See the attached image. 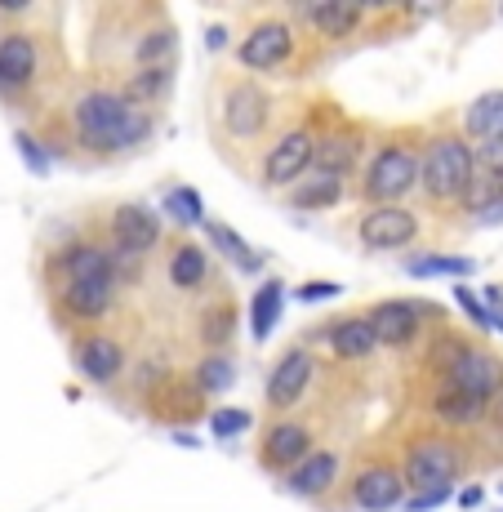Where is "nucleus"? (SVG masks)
I'll return each instance as SVG.
<instances>
[{
  "instance_id": "41",
  "label": "nucleus",
  "mask_w": 503,
  "mask_h": 512,
  "mask_svg": "<svg viewBox=\"0 0 503 512\" xmlns=\"http://www.w3.org/2000/svg\"><path fill=\"white\" fill-rule=\"evenodd\" d=\"M446 504H455V490H423V495H410L401 512H437Z\"/></svg>"
},
{
  "instance_id": "26",
  "label": "nucleus",
  "mask_w": 503,
  "mask_h": 512,
  "mask_svg": "<svg viewBox=\"0 0 503 512\" xmlns=\"http://www.w3.org/2000/svg\"><path fill=\"white\" fill-rule=\"evenodd\" d=\"M432 388H463V392H472V397H481V401H495L503 392V352L490 339H477V348H472L441 383H432ZM414 397H419V392H414Z\"/></svg>"
},
{
  "instance_id": "5",
  "label": "nucleus",
  "mask_w": 503,
  "mask_h": 512,
  "mask_svg": "<svg viewBox=\"0 0 503 512\" xmlns=\"http://www.w3.org/2000/svg\"><path fill=\"white\" fill-rule=\"evenodd\" d=\"M330 54L317 36H308L299 27V18L290 14V5H245L236 9V45H232V67L259 76V81H281L299 85L308 76H317Z\"/></svg>"
},
{
  "instance_id": "18",
  "label": "nucleus",
  "mask_w": 503,
  "mask_h": 512,
  "mask_svg": "<svg viewBox=\"0 0 503 512\" xmlns=\"http://www.w3.org/2000/svg\"><path fill=\"white\" fill-rule=\"evenodd\" d=\"M134 410L143 415L147 423H156V428H170V432H183L192 428V423H205L214 410V401L205 397L201 388H196L192 370L187 366H174L165 370L161 379L152 383V388H143V397L134 401Z\"/></svg>"
},
{
  "instance_id": "37",
  "label": "nucleus",
  "mask_w": 503,
  "mask_h": 512,
  "mask_svg": "<svg viewBox=\"0 0 503 512\" xmlns=\"http://www.w3.org/2000/svg\"><path fill=\"white\" fill-rule=\"evenodd\" d=\"M14 147H18V156H23V165H27V174H32V179H49V174H54V156L45 152V143L36 139L27 125H18V130H14Z\"/></svg>"
},
{
  "instance_id": "15",
  "label": "nucleus",
  "mask_w": 503,
  "mask_h": 512,
  "mask_svg": "<svg viewBox=\"0 0 503 512\" xmlns=\"http://www.w3.org/2000/svg\"><path fill=\"white\" fill-rule=\"evenodd\" d=\"M321 379H325L321 357L308 348V343L294 339L290 348L272 361L268 379H263V415L285 419V415H303V410H312V397H317Z\"/></svg>"
},
{
  "instance_id": "12",
  "label": "nucleus",
  "mask_w": 503,
  "mask_h": 512,
  "mask_svg": "<svg viewBox=\"0 0 503 512\" xmlns=\"http://www.w3.org/2000/svg\"><path fill=\"white\" fill-rule=\"evenodd\" d=\"M138 339H143V326H138L130 312H121V317L107 321V326L72 334V339H67V361H72L81 383H90L98 392H121L134 370Z\"/></svg>"
},
{
  "instance_id": "43",
  "label": "nucleus",
  "mask_w": 503,
  "mask_h": 512,
  "mask_svg": "<svg viewBox=\"0 0 503 512\" xmlns=\"http://www.w3.org/2000/svg\"><path fill=\"white\" fill-rule=\"evenodd\" d=\"M481 504H486V486H481V481H463V486L455 490V508L459 512H477Z\"/></svg>"
},
{
  "instance_id": "46",
  "label": "nucleus",
  "mask_w": 503,
  "mask_h": 512,
  "mask_svg": "<svg viewBox=\"0 0 503 512\" xmlns=\"http://www.w3.org/2000/svg\"><path fill=\"white\" fill-rule=\"evenodd\" d=\"M499 495H503V486H499Z\"/></svg>"
},
{
  "instance_id": "23",
  "label": "nucleus",
  "mask_w": 503,
  "mask_h": 512,
  "mask_svg": "<svg viewBox=\"0 0 503 512\" xmlns=\"http://www.w3.org/2000/svg\"><path fill=\"white\" fill-rule=\"evenodd\" d=\"M241 321H245L241 294H236L228 285V277H223L192 308V348H196V357H205V352H232L236 334H241Z\"/></svg>"
},
{
  "instance_id": "24",
  "label": "nucleus",
  "mask_w": 503,
  "mask_h": 512,
  "mask_svg": "<svg viewBox=\"0 0 503 512\" xmlns=\"http://www.w3.org/2000/svg\"><path fill=\"white\" fill-rule=\"evenodd\" d=\"M343 472H348V450L334 446V441H321L317 450H312L308 459H303L294 472H285L276 486L285 490V495L303 499V504H317L325 508L334 495H339L343 486Z\"/></svg>"
},
{
  "instance_id": "6",
  "label": "nucleus",
  "mask_w": 503,
  "mask_h": 512,
  "mask_svg": "<svg viewBox=\"0 0 503 512\" xmlns=\"http://www.w3.org/2000/svg\"><path fill=\"white\" fill-rule=\"evenodd\" d=\"M428 125L423 139V170H419V210L428 214L437 241L463 232V214H468V196L477 187V147L463 134L459 107H441Z\"/></svg>"
},
{
  "instance_id": "2",
  "label": "nucleus",
  "mask_w": 503,
  "mask_h": 512,
  "mask_svg": "<svg viewBox=\"0 0 503 512\" xmlns=\"http://www.w3.org/2000/svg\"><path fill=\"white\" fill-rule=\"evenodd\" d=\"M81 72L72 67L58 9L32 0H0V107L27 130L54 116Z\"/></svg>"
},
{
  "instance_id": "1",
  "label": "nucleus",
  "mask_w": 503,
  "mask_h": 512,
  "mask_svg": "<svg viewBox=\"0 0 503 512\" xmlns=\"http://www.w3.org/2000/svg\"><path fill=\"white\" fill-rule=\"evenodd\" d=\"M165 112L134 103L121 85L85 76L72 85L54 116L36 125V139L54 156V165H72V170H112L134 156H147L161 139Z\"/></svg>"
},
{
  "instance_id": "20",
  "label": "nucleus",
  "mask_w": 503,
  "mask_h": 512,
  "mask_svg": "<svg viewBox=\"0 0 503 512\" xmlns=\"http://www.w3.org/2000/svg\"><path fill=\"white\" fill-rule=\"evenodd\" d=\"M290 14L330 54L370 41V0H294Z\"/></svg>"
},
{
  "instance_id": "28",
  "label": "nucleus",
  "mask_w": 503,
  "mask_h": 512,
  "mask_svg": "<svg viewBox=\"0 0 503 512\" xmlns=\"http://www.w3.org/2000/svg\"><path fill=\"white\" fill-rule=\"evenodd\" d=\"M285 299H290V290H285V277H263L259 285H254V294H250V308H245V321H250V343H268L276 326H281V317H285Z\"/></svg>"
},
{
  "instance_id": "44",
  "label": "nucleus",
  "mask_w": 503,
  "mask_h": 512,
  "mask_svg": "<svg viewBox=\"0 0 503 512\" xmlns=\"http://www.w3.org/2000/svg\"><path fill=\"white\" fill-rule=\"evenodd\" d=\"M170 441L183 450H201V437H192V432H170Z\"/></svg>"
},
{
  "instance_id": "32",
  "label": "nucleus",
  "mask_w": 503,
  "mask_h": 512,
  "mask_svg": "<svg viewBox=\"0 0 503 512\" xmlns=\"http://www.w3.org/2000/svg\"><path fill=\"white\" fill-rule=\"evenodd\" d=\"M459 121H463V134H468L472 143L499 139L503 134V90L477 94L468 107H459Z\"/></svg>"
},
{
  "instance_id": "21",
  "label": "nucleus",
  "mask_w": 503,
  "mask_h": 512,
  "mask_svg": "<svg viewBox=\"0 0 503 512\" xmlns=\"http://www.w3.org/2000/svg\"><path fill=\"white\" fill-rule=\"evenodd\" d=\"M374 130H379L374 121H366V116H352L348 107H339V112L330 116V125H325V134H321L312 174H330V179L352 183L361 174V165H366V156H370Z\"/></svg>"
},
{
  "instance_id": "4",
  "label": "nucleus",
  "mask_w": 503,
  "mask_h": 512,
  "mask_svg": "<svg viewBox=\"0 0 503 512\" xmlns=\"http://www.w3.org/2000/svg\"><path fill=\"white\" fill-rule=\"evenodd\" d=\"M290 98L276 94L268 81L241 72L232 63H219L205 85V134H210V152L236 174V179L254 183L263 152L281 130Z\"/></svg>"
},
{
  "instance_id": "14",
  "label": "nucleus",
  "mask_w": 503,
  "mask_h": 512,
  "mask_svg": "<svg viewBox=\"0 0 503 512\" xmlns=\"http://www.w3.org/2000/svg\"><path fill=\"white\" fill-rule=\"evenodd\" d=\"M352 236H357V245L366 254L410 259V254H419V245L437 250V232H432L428 214L419 205H370V210H357Z\"/></svg>"
},
{
  "instance_id": "8",
  "label": "nucleus",
  "mask_w": 503,
  "mask_h": 512,
  "mask_svg": "<svg viewBox=\"0 0 503 512\" xmlns=\"http://www.w3.org/2000/svg\"><path fill=\"white\" fill-rule=\"evenodd\" d=\"M339 107H343L339 98L325 94V90L290 98V112H285L281 130H276V139L268 143V152H263L259 170H254V187L285 196L299 179H308L312 165H317L321 134Z\"/></svg>"
},
{
  "instance_id": "40",
  "label": "nucleus",
  "mask_w": 503,
  "mask_h": 512,
  "mask_svg": "<svg viewBox=\"0 0 503 512\" xmlns=\"http://www.w3.org/2000/svg\"><path fill=\"white\" fill-rule=\"evenodd\" d=\"M232 45H236V27H228V23H210L205 27V54H232Z\"/></svg>"
},
{
  "instance_id": "30",
  "label": "nucleus",
  "mask_w": 503,
  "mask_h": 512,
  "mask_svg": "<svg viewBox=\"0 0 503 512\" xmlns=\"http://www.w3.org/2000/svg\"><path fill=\"white\" fill-rule=\"evenodd\" d=\"M406 277L414 281H468L477 272V259L472 254H455V250H419L410 259H401Z\"/></svg>"
},
{
  "instance_id": "29",
  "label": "nucleus",
  "mask_w": 503,
  "mask_h": 512,
  "mask_svg": "<svg viewBox=\"0 0 503 512\" xmlns=\"http://www.w3.org/2000/svg\"><path fill=\"white\" fill-rule=\"evenodd\" d=\"M281 201L299 214H330V210H339V205L352 201V183L330 179V174H308V179L294 183Z\"/></svg>"
},
{
  "instance_id": "47",
  "label": "nucleus",
  "mask_w": 503,
  "mask_h": 512,
  "mask_svg": "<svg viewBox=\"0 0 503 512\" xmlns=\"http://www.w3.org/2000/svg\"><path fill=\"white\" fill-rule=\"evenodd\" d=\"M499 512H503V508H499Z\"/></svg>"
},
{
  "instance_id": "19",
  "label": "nucleus",
  "mask_w": 503,
  "mask_h": 512,
  "mask_svg": "<svg viewBox=\"0 0 503 512\" xmlns=\"http://www.w3.org/2000/svg\"><path fill=\"white\" fill-rule=\"evenodd\" d=\"M321 432L325 428L317 423V410L285 415V419H263L259 437H254V464H259V472L281 481L285 472H294L321 446Z\"/></svg>"
},
{
  "instance_id": "45",
  "label": "nucleus",
  "mask_w": 503,
  "mask_h": 512,
  "mask_svg": "<svg viewBox=\"0 0 503 512\" xmlns=\"http://www.w3.org/2000/svg\"><path fill=\"white\" fill-rule=\"evenodd\" d=\"M495 14H499V18H503V5H499V9H495Z\"/></svg>"
},
{
  "instance_id": "42",
  "label": "nucleus",
  "mask_w": 503,
  "mask_h": 512,
  "mask_svg": "<svg viewBox=\"0 0 503 512\" xmlns=\"http://www.w3.org/2000/svg\"><path fill=\"white\" fill-rule=\"evenodd\" d=\"M481 299H486V312H490V330L503 334V281L481 285Z\"/></svg>"
},
{
  "instance_id": "39",
  "label": "nucleus",
  "mask_w": 503,
  "mask_h": 512,
  "mask_svg": "<svg viewBox=\"0 0 503 512\" xmlns=\"http://www.w3.org/2000/svg\"><path fill=\"white\" fill-rule=\"evenodd\" d=\"M477 147V174H490V179H503V134L486 143H472Z\"/></svg>"
},
{
  "instance_id": "38",
  "label": "nucleus",
  "mask_w": 503,
  "mask_h": 512,
  "mask_svg": "<svg viewBox=\"0 0 503 512\" xmlns=\"http://www.w3.org/2000/svg\"><path fill=\"white\" fill-rule=\"evenodd\" d=\"M343 290H348V285H343V281L317 277V281H303V285H294V290H290V299H294V303H325V299H339Z\"/></svg>"
},
{
  "instance_id": "35",
  "label": "nucleus",
  "mask_w": 503,
  "mask_h": 512,
  "mask_svg": "<svg viewBox=\"0 0 503 512\" xmlns=\"http://www.w3.org/2000/svg\"><path fill=\"white\" fill-rule=\"evenodd\" d=\"M205 428H210L214 441H236V437H245L250 428H259V415L245 410V406H214L210 419H205Z\"/></svg>"
},
{
  "instance_id": "10",
  "label": "nucleus",
  "mask_w": 503,
  "mask_h": 512,
  "mask_svg": "<svg viewBox=\"0 0 503 512\" xmlns=\"http://www.w3.org/2000/svg\"><path fill=\"white\" fill-rule=\"evenodd\" d=\"M401 459V477H406L410 495L423 490H459L468 472H477V455H472V437L446 432L428 419H414L392 437Z\"/></svg>"
},
{
  "instance_id": "25",
  "label": "nucleus",
  "mask_w": 503,
  "mask_h": 512,
  "mask_svg": "<svg viewBox=\"0 0 503 512\" xmlns=\"http://www.w3.org/2000/svg\"><path fill=\"white\" fill-rule=\"evenodd\" d=\"M414 410H419V419L437 423V428L459 432V437H472V432L486 423L490 401L472 397V392H463V388H428V392L414 397Z\"/></svg>"
},
{
  "instance_id": "16",
  "label": "nucleus",
  "mask_w": 503,
  "mask_h": 512,
  "mask_svg": "<svg viewBox=\"0 0 503 512\" xmlns=\"http://www.w3.org/2000/svg\"><path fill=\"white\" fill-rule=\"evenodd\" d=\"M299 343H308L312 352H325L330 370H366L374 357H379V339H374L370 321L361 308H348V312H330L321 317L317 326H308L299 334Z\"/></svg>"
},
{
  "instance_id": "17",
  "label": "nucleus",
  "mask_w": 503,
  "mask_h": 512,
  "mask_svg": "<svg viewBox=\"0 0 503 512\" xmlns=\"http://www.w3.org/2000/svg\"><path fill=\"white\" fill-rule=\"evenodd\" d=\"M49 303V317L54 326L72 339L81 330H94V326H107L125 312V285L116 277H98V281H76V285H63V290L45 294Z\"/></svg>"
},
{
  "instance_id": "13",
  "label": "nucleus",
  "mask_w": 503,
  "mask_h": 512,
  "mask_svg": "<svg viewBox=\"0 0 503 512\" xmlns=\"http://www.w3.org/2000/svg\"><path fill=\"white\" fill-rule=\"evenodd\" d=\"M366 321L379 339V348L388 352H401V357H414L423 348L437 326H446L450 312L432 299H414V294H392V299H370L366 308Z\"/></svg>"
},
{
  "instance_id": "33",
  "label": "nucleus",
  "mask_w": 503,
  "mask_h": 512,
  "mask_svg": "<svg viewBox=\"0 0 503 512\" xmlns=\"http://www.w3.org/2000/svg\"><path fill=\"white\" fill-rule=\"evenodd\" d=\"M187 370H192L196 388H201L210 401L223 397V392H232V388H236V374H241V370H236V357H232V352H205V357H196Z\"/></svg>"
},
{
  "instance_id": "11",
  "label": "nucleus",
  "mask_w": 503,
  "mask_h": 512,
  "mask_svg": "<svg viewBox=\"0 0 503 512\" xmlns=\"http://www.w3.org/2000/svg\"><path fill=\"white\" fill-rule=\"evenodd\" d=\"M410 499V486L401 477V459L392 437H366L348 450L339 495L325 504V512H401Z\"/></svg>"
},
{
  "instance_id": "7",
  "label": "nucleus",
  "mask_w": 503,
  "mask_h": 512,
  "mask_svg": "<svg viewBox=\"0 0 503 512\" xmlns=\"http://www.w3.org/2000/svg\"><path fill=\"white\" fill-rule=\"evenodd\" d=\"M423 139H428V125L423 121L379 125L366 165L352 179V205L357 210H370V205H410L419 196Z\"/></svg>"
},
{
  "instance_id": "22",
  "label": "nucleus",
  "mask_w": 503,
  "mask_h": 512,
  "mask_svg": "<svg viewBox=\"0 0 503 512\" xmlns=\"http://www.w3.org/2000/svg\"><path fill=\"white\" fill-rule=\"evenodd\" d=\"M161 277H165V285H170V294L192 299V303H201L205 294L223 281L219 277V259L210 254V245H201L196 236H187V232H174L170 241H165Z\"/></svg>"
},
{
  "instance_id": "9",
  "label": "nucleus",
  "mask_w": 503,
  "mask_h": 512,
  "mask_svg": "<svg viewBox=\"0 0 503 512\" xmlns=\"http://www.w3.org/2000/svg\"><path fill=\"white\" fill-rule=\"evenodd\" d=\"M85 228L103 241L107 259H112V268H116V277H121L125 290H138V281H147L152 259L165 250V241H170L161 210L147 201H134V196L103 205V214L85 219Z\"/></svg>"
},
{
  "instance_id": "3",
  "label": "nucleus",
  "mask_w": 503,
  "mask_h": 512,
  "mask_svg": "<svg viewBox=\"0 0 503 512\" xmlns=\"http://www.w3.org/2000/svg\"><path fill=\"white\" fill-rule=\"evenodd\" d=\"M183 32L161 0H107L85 9V76L121 85L147 67H179Z\"/></svg>"
},
{
  "instance_id": "34",
  "label": "nucleus",
  "mask_w": 503,
  "mask_h": 512,
  "mask_svg": "<svg viewBox=\"0 0 503 512\" xmlns=\"http://www.w3.org/2000/svg\"><path fill=\"white\" fill-rule=\"evenodd\" d=\"M472 455H477V472L503 468V392L490 401L486 423L472 432Z\"/></svg>"
},
{
  "instance_id": "36",
  "label": "nucleus",
  "mask_w": 503,
  "mask_h": 512,
  "mask_svg": "<svg viewBox=\"0 0 503 512\" xmlns=\"http://www.w3.org/2000/svg\"><path fill=\"white\" fill-rule=\"evenodd\" d=\"M450 299H455V308L463 312V321H468V330L472 334H481V339H486V334H495L490 330V312H486V299H481L477 290H472V285H450Z\"/></svg>"
},
{
  "instance_id": "31",
  "label": "nucleus",
  "mask_w": 503,
  "mask_h": 512,
  "mask_svg": "<svg viewBox=\"0 0 503 512\" xmlns=\"http://www.w3.org/2000/svg\"><path fill=\"white\" fill-rule=\"evenodd\" d=\"M156 210H161V219L165 223H174V232H201L205 223H210V210H205V196L196 192L192 183H170L161 192V205H156Z\"/></svg>"
},
{
  "instance_id": "27",
  "label": "nucleus",
  "mask_w": 503,
  "mask_h": 512,
  "mask_svg": "<svg viewBox=\"0 0 503 512\" xmlns=\"http://www.w3.org/2000/svg\"><path fill=\"white\" fill-rule=\"evenodd\" d=\"M205 245L214 250V259H223L232 272H241V277H254V281H263L268 277V254L259 250V245H250L241 232L232 228V223H223V219H210L205 223Z\"/></svg>"
}]
</instances>
